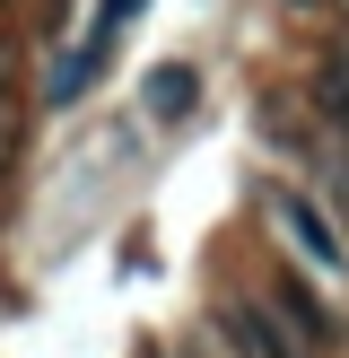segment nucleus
Listing matches in <instances>:
<instances>
[{
  "instance_id": "1",
  "label": "nucleus",
  "mask_w": 349,
  "mask_h": 358,
  "mask_svg": "<svg viewBox=\"0 0 349 358\" xmlns=\"http://www.w3.org/2000/svg\"><path fill=\"white\" fill-rule=\"evenodd\" d=\"M262 219L279 227V245L297 262H314L323 280H349V236L332 219V201H314L306 184H262Z\"/></svg>"
},
{
  "instance_id": "2",
  "label": "nucleus",
  "mask_w": 349,
  "mask_h": 358,
  "mask_svg": "<svg viewBox=\"0 0 349 358\" xmlns=\"http://www.w3.org/2000/svg\"><path fill=\"white\" fill-rule=\"evenodd\" d=\"M209 341H218L227 358H306L262 297H218V306H209Z\"/></svg>"
},
{
  "instance_id": "3",
  "label": "nucleus",
  "mask_w": 349,
  "mask_h": 358,
  "mask_svg": "<svg viewBox=\"0 0 349 358\" xmlns=\"http://www.w3.org/2000/svg\"><path fill=\"white\" fill-rule=\"evenodd\" d=\"M262 306L288 324V341L306 350V358H341V350H349V324L306 289V280H271V289H262Z\"/></svg>"
},
{
  "instance_id": "4",
  "label": "nucleus",
  "mask_w": 349,
  "mask_h": 358,
  "mask_svg": "<svg viewBox=\"0 0 349 358\" xmlns=\"http://www.w3.org/2000/svg\"><path fill=\"white\" fill-rule=\"evenodd\" d=\"M140 105H149V122H184L192 105H201V70L192 62H157L149 87H140Z\"/></svg>"
},
{
  "instance_id": "5",
  "label": "nucleus",
  "mask_w": 349,
  "mask_h": 358,
  "mask_svg": "<svg viewBox=\"0 0 349 358\" xmlns=\"http://www.w3.org/2000/svg\"><path fill=\"white\" fill-rule=\"evenodd\" d=\"M314 114H323L332 140H349V62H323V70H314Z\"/></svg>"
},
{
  "instance_id": "6",
  "label": "nucleus",
  "mask_w": 349,
  "mask_h": 358,
  "mask_svg": "<svg viewBox=\"0 0 349 358\" xmlns=\"http://www.w3.org/2000/svg\"><path fill=\"white\" fill-rule=\"evenodd\" d=\"M140 9H149V0H96V27H87V35H105V44H114V35L131 27Z\"/></svg>"
},
{
  "instance_id": "7",
  "label": "nucleus",
  "mask_w": 349,
  "mask_h": 358,
  "mask_svg": "<svg viewBox=\"0 0 349 358\" xmlns=\"http://www.w3.org/2000/svg\"><path fill=\"white\" fill-rule=\"evenodd\" d=\"M140 358H174V350H166V341H149V350H140Z\"/></svg>"
},
{
  "instance_id": "8",
  "label": "nucleus",
  "mask_w": 349,
  "mask_h": 358,
  "mask_svg": "<svg viewBox=\"0 0 349 358\" xmlns=\"http://www.w3.org/2000/svg\"><path fill=\"white\" fill-rule=\"evenodd\" d=\"M174 358H209V350H174Z\"/></svg>"
},
{
  "instance_id": "9",
  "label": "nucleus",
  "mask_w": 349,
  "mask_h": 358,
  "mask_svg": "<svg viewBox=\"0 0 349 358\" xmlns=\"http://www.w3.org/2000/svg\"><path fill=\"white\" fill-rule=\"evenodd\" d=\"M288 9H314V0H288Z\"/></svg>"
}]
</instances>
